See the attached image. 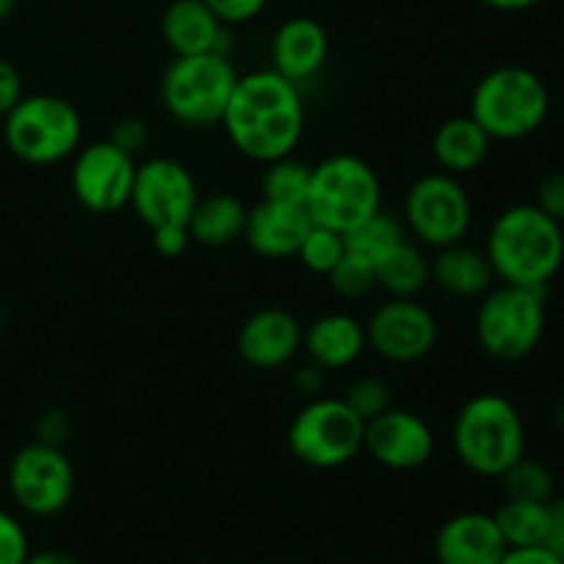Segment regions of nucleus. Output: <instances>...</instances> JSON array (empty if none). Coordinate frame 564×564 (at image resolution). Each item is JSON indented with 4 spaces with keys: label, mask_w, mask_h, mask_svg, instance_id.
Listing matches in <instances>:
<instances>
[{
    "label": "nucleus",
    "mask_w": 564,
    "mask_h": 564,
    "mask_svg": "<svg viewBox=\"0 0 564 564\" xmlns=\"http://www.w3.org/2000/svg\"><path fill=\"white\" fill-rule=\"evenodd\" d=\"M308 182H312V165L301 163L295 154L264 163L262 176H259V187H262V198L281 204H306Z\"/></svg>",
    "instance_id": "27"
},
{
    "label": "nucleus",
    "mask_w": 564,
    "mask_h": 564,
    "mask_svg": "<svg viewBox=\"0 0 564 564\" xmlns=\"http://www.w3.org/2000/svg\"><path fill=\"white\" fill-rule=\"evenodd\" d=\"M303 328L284 308H259L237 330V352L253 369H281L301 352Z\"/></svg>",
    "instance_id": "16"
},
{
    "label": "nucleus",
    "mask_w": 564,
    "mask_h": 564,
    "mask_svg": "<svg viewBox=\"0 0 564 564\" xmlns=\"http://www.w3.org/2000/svg\"><path fill=\"white\" fill-rule=\"evenodd\" d=\"M347 253L345 235L328 229V226L312 224V229L303 237L301 248H297L295 257L301 259L303 268H308L317 275H328L330 270L339 264V259Z\"/></svg>",
    "instance_id": "30"
},
{
    "label": "nucleus",
    "mask_w": 564,
    "mask_h": 564,
    "mask_svg": "<svg viewBox=\"0 0 564 564\" xmlns=\"http://www.w3.org/2000/svg\"><path fill=\"white\" fill-rule=\"evenodd\" d=\"M22 564H80V562H77L72 554H66V551L47 549V551H36V554H28V560Z\"/></svg>",
    "instance_id": "43"
},
{
    "label": "nucleus",
    "mask_w": 564,
    "mask_h": 564,
    "mask_svg": "<svg viewBox=\"0 0 564 564\" xmlns=\"http://www.w3.org/2000/svg\"><path fill=\"white\" fill-rule=\"evenodd\" d=\"M364 449L383 468L413 471L430 463L435 452V435L419 413L389 408L364 424Z\"/></svg>",
    "instance_id": "15"
},
{
    "label": "nucleus",
    "mask_w": 564,
    "mask_h": 564,
    "mask_svg": "<svg viewBox=\"0 0 564 564\" xmlns=\"http://www.w3.org/2000/svg\"><path fill=\"white\" fill-rule=\"evenodd\" d=\"M485 253L496 281L545 292L564 264V226L534 202L512 204L490 224Z\"/></svg>",
    "instance_id": "2"
},
{
    "label": "nucleus",
    "mask_w": 564,
    "mask_h": 564,
    "mask_svg": "<svg viewBox=\"0 0 564 564\" xmlns=\"http://www.w3.org/2000/svg\"><path fill=\"white\" fill-rule=\"evenodd\" d=\"M477 341L496 361L532 356L545 334V292L499 284L482 295L474 319Z\"/></svg>",
    "instance_id": "8"
},
{
    "label": "nucleus",
    "mask_w": 564,
    "mask_h": 564,
    "mask_svg": "<svg viewBox=\"0 0 564 564\" xmlns=\"http://www.w3.org/2000/svg\"><path fill=\"white\" fill-rule=\"evenodd\" d=\"M375 281L391 297H416L430 284V259L416 242L405 240L372 259Z\"/></svg>",
    "instance_id": "25"
},
{
    "label": "nucleus",
    "mask_w": 564,
    "mask_h": 564,
    "mask_svg": "<svg viewBox=\"0 0 564 564\" xmlns=\"http://www.w3.org/2000/svg\"><path fill=\"white\" fill-rule=\"evenodd\" d=\"M554 422H556V424H560V427L564 430V400L560 402V405H556V408H554Z\"/></svg>",
    "instance_id": "46"
},
{
    "label": "nucleus",
    "mask_w": 564,
    "mask_h": 564,
    "mask_svg": "<svg viewBox=\"0 0 564 564\" xmlns=\"http://www.w3.org/2000/svg\"><path fill=\"white\" fill-rule=\"evenodd\" d=\"M501 485H505L507 499L518 501H540L549 505L556 494V479L545 463L534 460V457L523 455L521 460L512 463L505 474H501Z\"/></svg>",
    "instance_id": "28"
},
{
    "label": "nucleus",
    "mask_w": 564,
    "mask_h": 564,
    "mask_svg": "<svg viewBox=\"0 0 564 564\" xmlns=\"http://www.w3.org/2000/svg\"><path fill=\"white\" fill-rule=\"evenodd\" d=\"M551 94L543 77L527 66H496L479 77L468 102V116L490 141H523L545 124Z\"/></svg>",
    "instance_id": "4"
},
{
    "label": "nucleus",
    "mask_w": 564,
    "mask_h": 564,
    "mask_svg": "<svg viewBox=\"0 0 564 564\" xmlns=\"http://www.w3.org/2000/svg\"><path fill=\"white\" fill-rule=\"evenodd\" d=\"M328 31L314 17H290L281 22L270 42V69L303 88L312 83L328 61Z\"/></svg>",
    "instance_id": "17"
},
{
    "label": "nucleus",
    "mask_w": 564,
    "mask_h": 564,
    "mask_svg": "<svg viewBox=\"0 0 564 564\" xmlns=\"http://www.w3.org/2000/svg\"><path fill=\"white\" fill-rule=\"evenodd\" d=\"M248 207L231 193H209V196H198L196 207H193L191 220H187V231L191 240L207 248H224L231 246L235 240H242V229H246Z\"/></svg>",
    "instance_id": "24"
},
{
    "label": "nucleus",
    "mask_w": 564,
    "mask_h": 564,
    "mask_svg": "<svg viewBox=\"0 0 564 564\" xmlns=\"http://www.w3.org/2000/svg\"><path fill=\"white\" fill-rule=\"evenodd\" d=\"M405 237L408 229L405 224H402V218H397V215L386 213V209L380 207L372 218H367L364 224H358L356 229L347 231L345 242L347 251H356L361 253V257L375 259L380 257L386 248L394 246V242L405 240Z\"/></svg>",
    "instance_id": "29"
},
{
    "label": "nucleus",
    "mask_w": 564,
    "mask_h": 564,
    "mask_svg": "<svg viewBox=\"0 0 564 564\" xmlns=\"http://www.w3.org/2000/svg\"><path fill=\"white\" fill-rule=\"evenodd\" d=\"M474 207L460 176L433 171L408 187L402 202V224L408 237L427 248H446L466 240L471 231Z\"/></svg>",
    "instance_id": "10"
},
{
    "label": "nucleus",
    "mask_w": 564,
    "mask_h": 564,
    "mask_svg": "<svg viewBox=\"0 0 564 564\" xmlns=\"http://www.w3.org/2000/svg\"><path fill=\"white\" fill-rule=\"evenodd\" d=\"M430 281L446 295L471 301L496 284V273L485 248H474L463 240L435 251V259H430Z\"/></svg>",
    "instance_id": "22"
},
{
    "label": "nucleus",
    "mask_w": 564,
    "mask_h": 564,
    "mask_svg": "<svg viewBox=\"0 0 564 564\" xmlns=\"http://www.w3.org/2000/svg\"><path fill=\"white\" fill-rule=\"evenodd\" d=\"M220 127L231 147L253 163L264 165L295 154L306 130L303 88L270 66L240 75Z\"/></svg>",
    "instance_id": "1"
},
{
    "label": "nucleus",
    "mask_w": 564,
    "mask_h": 564,
    "mask_svg": "<svg viewBox=\"0 0 564 564\" xmlns=\"http://www.w3.org/2000/svg\"><path fill=\"white\" fill-rule=\"evenodd\" d=\"M438 564H501L510 545L488 512H457L435 534Z\"/></svg>",
    "instance_id": "18"
},
{
    "label": "nucleus",
    "mask_w": 564,
    "mask_h": 564,
    "mask_svg": "<svg viewBox=\"0 0 564 564\" xmlns=\"http://www.w3.org/2000/svg\"><path fill=\"white\" fill-rule=\"evenodd\" d=\"M204 3L213 9V14L218 17L224 25L237 28L257 20L264 11V6H268V0H204Z\"/></svg>",
    "instance_id": "35"
},
{
    "label": "nucleus",
    "mask_w": 564,
    "mask_h": 564,
    "mask_svg": "<svg viewBox=\"0 0 564 564\" xmlns=\"http://www.w3.org/2000/svg\"><path fill=\"white\" fill-rule=\"evenodd\" d=\"M160 33L174 55H231V28L204 0H171L160 20Z\"/></svg>",
    "instance_id": "19"
},
{
    "label": "nucleus",
    "mask_w": 564,
    "mask_h": 564,
    "mask_svg": "<svg viewBox=\"0 0 564 564\" xmlns=\"http://www.w3.org/2000/svg\"><path fill=\"white\" fill-rule=\"evenodd\" d=\"M490 143L488 132L471 116H452L435 130L433 158L444 174L466 176L488 160Z\"/></svg>",
    "instance_id": "23"
},
{
    "label": "nucleus",
    "mask_w": 564,
    "mask_h": 564,
    "mask_svg": "<svg viewBox=\"0 0 564 564\" xmlns=\"http://www.w3.org/2000/svg\"><path fill=\"white\" fill-rule=\"evenodd\" d=\"M545 549L554 551L560 560H564V496L562 499L549 501V529H545Z\"/></svg>",
    "instance_id": "40"
},
{
    "label": "nucleus",
    "mask_w": 564,
    "mask_h": 564,
    "mask_svg": "<svg viewBox=\"0 0 564 564\" xmlns=\"http://www.w3.org/2000/svg\"><path fill=\"white\" fill-rule=\"evenodd\" d=\"M303 352L325 372L347 369L367 350V328L347 312H330L303 330Z\"/></svg>",
    "instance_id": "21"
},
{
    "label": "nucleus",
    "mask_w": 564,
    "mask_h": 564,
    "mask_svg": "<svg viewBox=\"0 0 564 564\" xmlns=\"http://www.w3.org/2000/svg\"><path fill=\"white\" fill-rule=\"evenodd\" d=\"M303 207L312 224L347 235L383 207V191L367 160L339 152L312 165V182Z\"/></svg>",
    "instance_id": "6"
},
{
    "label": "nucleus",
    "mask_w": 564,
    "mask_h": 564,
    "mask_svg": "<svg viewBox=\"0 0 564 564\" xmlns=\"http://www.w3.org/2000/svg\"><path fill=\"white\" fill-rule=\"evenodd\" d=\"M9 494L17 507L33 518L64 512L75 494V468L64 446L42 441L22 446L9 463Z\"/></svg>",
    "instance_id": "11"
},
{
    "label": "nucleus",
    "mask_w": 564,
    "mask_h": 564,
    "mask_svg": "<svg viewBox=\"0 0 564 564\" xmlns=\"http://www.w3.org/2000/svg\"><path fill=\"white\" fill-rule=\"evenodd\" d=\"M501 564H564V560L545 545H532V549H510Z\"/></svg>",
    "instance_id": "42"
},
{
    "label": "nucleus",
    "mask_w": 564,
    "mask_h": 564,
    "mask_svg": "<svg viewBox=\"0 0 564 564\" xmlns=\"http://www.w3.org/2000/svg\"><path fill=\"white\" fill-rule=\"evenodd\" d=\"M534 204L543 209L549 218L564 226V171H551L540 180L538 193H534Z\"/></svg>",
    "instance_id": "36"
},
{
    "label": "nucleus",
    "mask_w": 564,
    "mask_h": 564,
    "mask_svg": "<svg viewBox=\"0 0 564 564\" xmlns=\"http://www.w3.org/2000/svg\"><path fill=\"white\" fill-rule=\"evenodd\" d=\"M72 196L80 207L94 215H113L130 207L132 180H135V158L121 152L116 143L105 141L86 143L72 154Z\"/></svg>",
    "instance_id": "12"
},
{
    "label": "nucleus",
    "mask_w": 564,
    "mask_h": 564,
    "mask_svg": "<svg viewBox=\"0 0 564 564\" xmlns=\"http://www.w3.org/2000/svg\"><path fill=\"white\" fill-rule=\"evenodd\" d=\"M452 446L463 466L485 479H499L527 455V424L507 397L485 391L457 411Z\"/></svg>",
    "instance_id": "3"
},
{
    "label": "nucleus",
    "mask_w": 564,
    "mask_h": 564,
    "mask_svg": "<svg viewBox=\"0 0 564 564\" xmlns=\"http://www.w3.org/2000/svg\"><path fill=\"white\" fill-rule=\"evenodd\" d=\"M279 564H295V562H279Z\"/></svg>",
    "instance_id": "47"
},
{
    "label": "nucleus",
    "mask_w": 564,
    "mask_h": 564,
    "mask_svg": "<svg viewBox=\"0 0 564 564\" xmlns=\"http://www.w3.org/2000/svg\"><path fill=\"white\" fill-rule=\"evenodd\" d=\"M196 202V176L180 160L149 158L138 163L130 207L143 226H187Z\"/></svg>",
    "instance_id": "13"
},
{
    "label": "nucleus",
    "mask_w": 564,
    "mask_h": 564,
    "mask_svg": "<svg viewBox=\"0 0 564 564\" xmlns=\"http://www.w3.org/2000/svg\"><path fill=\"white\" fill-rule=\"evenodd\" d=\"M14 3L17 0H0V22H3L11 11H14Z\"/></svg>",
    "instance_id": "45"
},
{
    "label": "nucleus",
    "mask_w": 564,
    "mask_h": 564,
    "mask_svg": "<svg viewBox=\"0 0 564 564\" xmlns=\"http://www.w3.org/2000/svg\"><path fill=\"white\" fill-rule=\"evenodd\" d=\"M3 141L28 165H55L83 141V119L58 94H28L3 116Z\"/></svg>",
    "instance_id": "7"
},
{
    "label": "nucleus",
    "mask_w": 564,
    "mask_h": 564,
    "mask_svg": "<svg viewBox=\"0 0 564 564\" xmlns=\"http://www.w3.org/2000/svg\"><path fill=\"white\" fill-rule=\"evenodd\" d=\"M292 457L308 468L347 466L364 449V422L341 397L308 400L286 430Z\"/></svg>",
    "instance_id": "9"
},
{
    "label": "nucleus",
    "mask_w": 564,
    "mask_h": 564,
    "mask_svg": "<svg viewBox=\"0 0 564 564\" xmlns=\"http://www.w3.org/2000/svg\"><path fill=\"white\" fill-rule=\"evenodd\" d=\"M152 242L160 257L176 259L187 251L193 240L187 226H158V229H152Z\"/></svg>",
    "instance_id": "38"
},
{
    "label": "nucleus",
    "mask_w": 564,
    "mask_h": 564,
    "mask_svg": "<svg viewBox=\"0 0 564 564\" xmlns=\"http://www.w3.org/2000/svg\"><path fill=\"white\" fill-rule=\"evenodd\" d=\"M237 77L231 55H174L160 77V105L171 119L193 130L215 127L224 119Z\"/></svg>",
    "instance_id": "5"
},
{
    "label": "nucleus",
    "mask_w": 564,
    "mask_h": 564,
    "mask_svg": "<svg viewBox=\"0 0 564 564\" xmlns=\"http://www.w3.org/2000/svg\"><path fill=\"white\" fill-rule=\"evenodd\" d=\"M292 386H295V391L301 397L314 400V397H319V391H323V386H325V369H319L317 364L308 361L306 367L297 369L295 378H292Z\"/></svg>",
    "instance_id": "41"
},
{
    "label": "nucleus",
    "mask_w": 564,
    "mask_h": 564,
    "mask_svg": "<svg viewBox=\"0 0 564 564\" xmlns=\"http://www.w3.org/2000/svg\"><path fill=\"white\" fill-rule=\"evenodd\" d=\"M308 229H312V218L306 207L262 198L248 209L242 240L262 259H290L297 253Z\"/></svg>",
    "instance_id": "20"
},
{
    "label": "nucleus",
    "mask_w": 564,
    "mask_h": 564,
    "mask_svg": "<svg viewBox=\"0 0 564 564\" xmlns=\"http://www.w3.org/2000/svg\"><path fill=\"white\" fill-rule=\"evenodd\" d=\"M149 138H152V132H149L147 121H143L141 116H121L113 124V130H110L108 141L116 143L121 152L135 158L138 152H143V149L149 147Z\"/></svg>",
    "instance_id": "34"
},
{
    "label": "nucleus",
    "mask_w": 564,
    "mask_h": 564,
    "mask_svg": "<svg viewBox=\"0 0 564 564\" xmlns=\"http://www.w3.org/2000/svg\"><path fill=\"white\" fill-rule=\"evenodd\" d=\"M72 435V419L69 413L61 408H50L36 419V441L50 446H64Z\"/></svg>",
    "instance_id": "37"
},
{
    "label": "nucleus",
    "mask_w": 564,
    "mask_h": 564,
    "mask_svg": "<svg viewBox=\"0 0 564 564\" xmlns=\"http://www.w3.org/2000/svg\"><path fill=\"white\" fill-rule=\"evenodd\" d=\"M341 400H345L347 405L352 408V413L367 424L369 419L389 411L391 389L383 378H378V375H361V378L352 380L350 389H347V394L341 397Z\"/></svg>",
    "instance_id": "32"
},
{
    "label": "nucleus",
    "mask_w": 564,
    "mask_h": 564,
    "mask_svg": "<svg viewBox=\"0 0 564 564\" xmlns=\"http://www.w3.org/2000/svg\"><path fill=\"white\" fill-rule=\"evenodd\" d=\"M22 97H25V94H22L20 72H17V66L11 64V61L0 58V116L9 113Z\"/></svg>",
    "instance_id": "39"
},
{
    "label": "nucleus",
    "mask_w": 564,
    "mask_h": 564,
    "mask_svg": "<svg viewBox=\"0 0 564 564\" xmlns=\"http://www.w3.org/2000/svg\"><path fill=\"white\" fill-rule=\"evenodd\" d=\"M479 3L496 11H527L532 6H538L540 0H479Z\"/></svg>",
    "instance_id": "44"
},
{
    "label": "nucleus",
    "mask_w": 564,
    "mask_h": 564,
    "mask_svg": "<svg viewBox=\"0 0 564 564\" xmlns=\"http://www.w3.org/2000/svg\"><path fill=\"white\" fill-rule=\"evenodd\" d=\"M330 290L336 292L345 301H358V297H367L369 292L378 286L375 281V264L372 259L361 257L356 251H347L345 257L339 259L334 270L328 273Z\"/></svg>",
    "instance_id": "31"
},
{
    "label": "nucleus",
    "mask_w": 564,
    "mask_h": 564,
    "mask_svg": "<svg viewBox=\"0 0 564 564\" xmlns=\"http://www.w3.org/2000/svg\"><path fill=\"white\" fill-rule=\"evenodd\" d=\"M364 328L375 356L389 364H416L438 345V319L416 297H389Z\"/></svg>",
    "instance_id": "14"
},
{
    "label": "nucleus",
    "mask_w": 564,
    "mask_h": 564,
    "mask_svg": "<svg viewBox=\"0 0 564 564\" xmlns=\"http://www.w3.org/2000/svg\"><path fill=\"white\" fill-rule=\"evenodd\" d=\"M31 554L28 534L11 512L0 510V564H22Z\"/></svg>",
    "instance_id": "33"
},
{
    "label": "nucleus",
    "mask_w": 564,
    "mask_h": 564,
    "mask_svg": "<svg viewBox=\"0 0 564 564\" xmlns=\"http://www.w3.org/2000/svg\"><path fill=\"white\" fill-rule=\"evenodd\" d=\"M496 527L510 549H532L545 543V529H549V505L540 501H518L507 499L494 512Z\"/></svg>",
    "instance_id": "26"
}]
</instances>
